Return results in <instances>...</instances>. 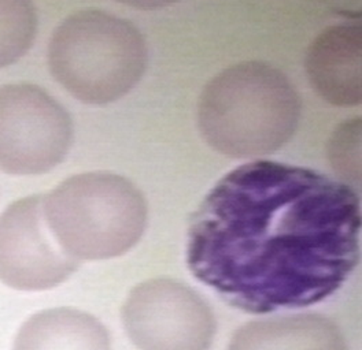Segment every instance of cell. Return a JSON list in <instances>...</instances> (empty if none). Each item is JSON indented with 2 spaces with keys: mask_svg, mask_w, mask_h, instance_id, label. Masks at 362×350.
<instances>
[{
  "mask_svg": "<svg viewBox=\"0 0 362 350\" xmlns=\"http://www.w3.org/2000/svg\"><path fill=\"white\" fill-rule=\"evenodd\" d=\"M329 163L347 183L360 186L361 181V118L341 122L328 143Z\"/></svg>",
  "mask_w": 362,
  "mask_h": 350,
  "instance_id": "7c38bea8",
  "label": "cell"
},
{
  "mask_svg": "<svg viewBox=\"0 0 362 350\" xmlns=\"http://www.w3.org/2000/svg\"><path fill=\"white\" fill-rule=\"evenodd\" d=\"M361 56V25L328 26L308 49L306 73L312 87L332 106H358L362 99Z\"/></svg>",
  "mask_w": 362,
  "mask_h": 350,
  "instance_id": "ba28073f",
  "label": "cell"
},
{
  "mask_svg": "<svg viewBox=\"0 0 362 350\" xmlns=\"http://www.w3.org/2000/svg\"><path fill=\"white\" fill-rule=\"evenodd\" d=\"M78 267L45 222L43 195L20 198L0 215V282L42 291L68 281Z\"/></svg>",
  "mask_w": 362,
  "mask_h": 350,
  "instance_id": "52a82bcc",
  "label": "cell"
},
{
  "mask_svg": "<svg viewBox=\"0 0 362 350\" xmlns=\"http://www.w3.org/2000/svg\"><path fill=\"white\" fill-rule=\"evenodd\" d=\"M47 56L52 77L73 97L103 106L134 89L146 71L148 54L132 22L87 8L57 26Z\"/></svg>",
  "mask_w": 362,
  "mask_h": 350,
  "instance_id": "3957f363",
  "label": "cell"
},
{
  "mask_svg": "<svg viewBox=\"0 0 362 350\" xmlns=\"http://www.w3.org/2000/svg\"><path fill=\"white\" fill-rule=\"evenodd\" d=\"M300 99L276 67L250 61L211 78L201 95L198 125L206 143L229 157L276 152L294 135Z\"/></svg>",
  "mask_w": 362,
  "mask_h": 350,
  "instance_id": "7a4b0ae2",
  "label": "cell"
},
{
  "mask_svg": "<svg viewBox=\"0 0 362 350\" xmlns=\"http://www.w3.org/2000/svg\"><path fill=\"white\" fill-rule=\"evenodd\" d=\"M121 318L139 350H209L217 328L211 308L199 293L166 278L134 287Z\"/></svg>",
  "mask_w": 362,
  "mask_h": 350,
  "instance_id": "8992f818",
  "label": "cell"
},
{
  "mask_svg": "<svg viewBox=\"0 0 362 350\" xmlns=\"http://www.w3.org/2000/svg\"><path fill=\"white\" fill-rule=\"evenodd\" d=\"M226 350H347V345L329 318L300 313L250 322L235 332Z\"/></svg>",
  "mask_w": 362,
  "mask_h": 350,
  "instance_id": "9c48e42d",
  "label": "cell"
},
{
  "mask_svg": "<svg viewBox=\"0 0 362 350\" xmlns=\"http://www.w3.org/2000/svg\"><path fill=\"white\" fill-rule=\"evenodd\" d=\"M360 230L351 186L258 160L224 175L204 196L189 220L187 264L247 313L313 306L357 267Z\"/></svg>",
  "mask_w": 362,
  "mask_h": 350,
  "instance_id": "6da1fadb",
  "label": "cell"
},
{
  "mask_svg": "<svg viewBox=\"0 0 362 350\" xmlns=\"http://www.w3.org/2000/svg\"><path fill=\"white\" fill-rule=\"evenodd\" d=\"M45 222L70 258L106 260L127 253L147 226V203L121 175H73L43 195Z\"/></svg>",
  "mask_w": 362,
  "mask_h": 350,
  "instance_id": "277c9868",
  "label": "cell"
},
{
  "mask_svg": "<svg viewBox=\"0 0 362 350\" xmlns=\"http://www.w3.org/2000/svg\"><path fill=\"white\" fill-rule=\"evenodd\" d=\"M37 32L36 7L29 1H0V68L30 49Z\"/></svg>",
  "mask_w": 362,
  "mask_h": 350,
  "instance_id": "8fae6325",
  "label": "cell"
},
{
  "mask_svg": "<svg viewBox=\"0 0 362 350\" xmlns=\"http://www.w3.org/2000/svg\"><path fill=\"white\" fill-rule=\"evenodd\" d=\"M73 143L66 109L43 88L18 83L0 87V170L39 175L64 162Z\"/></svg>",
  "mask_w": 362,
  "mask_h": 350,
  "instance_id": "5b68a950",
  "label": "cell"
},
{
  "mask_svg": "<svg viewBox=\"0 0 362 350\" xmlns=\"http://www.w3.org/2000/svg\"><path fill=\"white\" fill-rule=\"evenodd\" d=\"M13 350H112L107 328L74 308H52L23 323Z\"/></svg>",
  "mask_w": 362,
  "mask_h": 350,
  "instance_id": "30bf717a",
  "label": "cell"
}]
</instances>
